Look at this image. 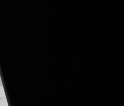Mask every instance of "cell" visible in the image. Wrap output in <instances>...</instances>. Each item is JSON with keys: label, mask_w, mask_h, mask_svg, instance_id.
<instances>
[{"label": "cell", "mask_w": 124, "mask_h": 106, "mask_svg": "<svg viewBox=\"0 0 124 106\" xmlns=\"http://www.w3.org/2000/svg\"><path fill=\"white\" fill-rule=\"evenodd\" d=\"M5 96L6 95L3 87L2 86H0V98H2Z\"/></svg>", "instance_id": "cell-2"}, {"label": "cell", "mask_w": 124, "mask_h": 106, "mask_svg": "<svg viewBox=\"0 0 124 106\" xmlns=\"http://www.w3.org/2000/svg\"><path fill=\"white\" fill-rule=\"evenodd\" d=\"M0 106H8V102L6 96L2 97L0 100Z\"/></svg>", "instance_id": "cell-1"}]
</instances>
